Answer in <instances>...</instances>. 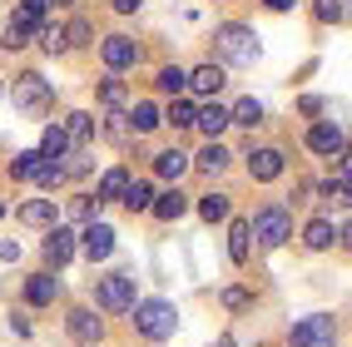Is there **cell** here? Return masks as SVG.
Instances as JSON below:
<instances>
[{
    "label": "cell",
    "instance_id": "cell-1",
    "mask_svg": "<svg viewBox=\"0 0 352 347\" xmlns=\"http://www.w3.org/2000/svg\"><path fill=\"white\" fill-rule=\"evenodd\" d=\"M214 40H219V55H223V65H253L258 55V35H253V25H243V20H223V25L214 30Z\"/></svg>",
    "mask_w": 352,
    "mask_h": 347
},
{
    "label": "cell",
    "instance_id": "cell-2",
    "mask_svg": "<svg viewBox=\"0 0 352 347\" xmlns=\"http://www.w3.org/2000/svg\"><path fill=\"white\" fill-rule=\"evenodd\" d=\"M129 313H134V328L144 333L149 342H169V337H174V328H179V313H174V303H164V298L134 303Z\"/></svg>",
    "mask_w": 352,
    "mask_h": 347
},
{
    "label": "cell",
    "instance_id": "cell-3",
    "mask_svg": "<svg viewBox=\"0 0 352 347\" xmlns=\"http://www.w3.org/2000/svg\"><path fill=\"white\" fill-rule=\"evenodd\" d=\"M248 228H253L258 248H283V243L293 238V214H288L283 203H263V208L248 219Z\"/></svg>",
    "mask_w": 352,
    "mask_h": 347
},
{
    "label": "cell",
    "instance_id": "cell-4",
    "mask_svg": "<svg viewBox=\"0 0 352 347\" xmlns=\"http://www.w3.org/2000/svg\"><path fill=\"white\" fill-rule=\"evenodd\" d=\"M288 342H293V347H333V342H338V317H333V313L302 317V322H293Z\"/></svg>",
    "mask_w": 352,
    "mask_h": 347
},
{
    "label": "cell",
    "instance_id": "cell-5",
    "mask_svg": "<svg viewBox=\"0 0 352 347\" xmlns=\"http://www.w3.org/2000/svg\"><path fill=\"white\" fill-rule=\"evenodd\" d=\"M55 104V89L45 75H35V69H25V75L15 80V109H25V114H45Z\"/></svg>",
    "mask_w": 352,
    "mask_h": 347
},
{
    "label": "cell",
    "instance_id": "cell-6",
    "mask_svg": "<svg viewBox=\"0 0 352 347\" xmlns=\"http://www.w3.org/2000/svg\"><path fill=\"white\" fill-rule=\"evenodd\" d=\"M95 303H100L104 313H129V308H134V273H109V278H100Z\"/></svg>",
    "mask_w": 352,
    "mask_h": 347
},
{
    "label": "cell",
    "instance_id": "cell-7",
    "mask_svg": "<svg viewBox=\"0 0 352 347\" xmlns=\"http://www.w3.org/2000/svg\"><path fill=\"white\" fill-rule=\"evenodd\" d=\"M100 60H104L109 75H124V69L139 65V45H134L129 35H104V40H100Z\"/></svg>",
    "mask_w": 352,
    "mask_h": 347
},
{
    "label": "cell",
    "instance_id": "cell-8",
    "mask_svg": "<svg viewBox=\"0 0 352 347\" xmlns=\"http://www.w3.org/2000/svg\"><path fill=\"white\" fill-rule=\"evenodd\" d=\"M40 20H45V15H35V10H25V5H20V10L10 15L6 35H0V45H6L10 55H15V50H25V45H30V35L40 30Z\"/></svg>",
    "mask_w": 352,
    "mask_h": 347
},
{
    "label": "cell",
    "instance_id": "cell-9",
    "mask_svg": "<svg viewBox=\"0 0 352 347\" xmlns=\"http://www.w3.org/2000/svg\"><path fill=\"white\" fill-rule=\"evenodd\" d=\"M283 169H288V159H283V149H253L248 154V179L253 183H273V179H283Z\"/></svg>",
    "mask_w": 352,
    "mask_h": 347
},
{
    "label": "cell",
    "instance_id": "cell-10",
    "mask_svg": "<svg viewBox=\"0 0 352 347\" xmlns=\"http://www.w3.org/2000/svg\"><path fill=\"white\" fill-rule=\"evenodd\" d=\"M80 248H85V258H89V263H104L109 253H114V228L100 223V219H89V223H85V234H80Z\"/></svg>",
    "mask_w": 352,
    "mask_h": 347
},
{
    "label": "cell",
    "instance_id": "cell-11",
    "mask_svg": "<svg viewBox=\"0 0 352 347\" xmlns=\"http://www.w3.org/2000/svg\"><path fill=\"white\" fill-rule=\"evenodd\" d=\"M342 144H347V134H342V124H333V120H322V124L308 129V149H313L318 159H338Z\"/></svg>",
    "mask_w": 352,
    "mask_h": 347
},
{
    "label": "cell",
    "instance_id": "cell-12",
    "mask_svg": "<svg viewBox=\"0 0 352 347\" xmlns=\"http://www.w3.org/2000/svg\"><path fill=\"white\" fill-rule=\"evenodd\" d=\"M65 328H69V337H75L80 347H95V342H104V322L89 313V308H75L65 317Z\"/></svg>",
    "mask_w": 352,
    "mask_h": 347
},
{
    "label": "cell",
    "instance_id": "cell-13",
    "mask_svg": "<svg viewBox=\"0 0 352 347\" xmlns=\"http://www.w3.org/2000/svg\"><path fill=\"white\" fill-rule=\"evenodd\" d=\"M69 258H75V234H69L65 223H55L50 234H45V263H50V268H65Z\"/></svg>",
    "mask_w": 352,
    "mask_h": 347
},
{
    "label": "cell",
    "instance_id": "cell-14",
    "mask_svg": "<svg viewBox=\"0 0 352 347\" xmlns=\"http://www.w3.org/2000/svg\"><path fill=\"white\" fill-rule=\"evenodd\" d=\"M149 214H154L159 223H179L184 214H189V194H179V183H174V189H164V194H154V203H149Z\"/></svg>",
    "mask_w": 352,
    "mask_h": 347
},
{
    "label": "cell",
    "instance_id": "cell-15",
    "mask_svg": "<svg viewBox=\"0 0 352 347\" xmlns=\"http://www.w3.org/2000/svg\"><path fill=\"white\" fill-rule=\"evenodd\" d=\"M124 120H129V134H154V129L164 124V109H159L154 100H134Z\"/></svg>",
    "mask_w": 352,
    "mask_h": 347
},
{
    "label": "cell",
    "instance_id": "cell-16",
    "mask_svg": "<svg viewBox=\"0 0 352 347\" xmlns=\"http://www.w3.org/2000/svg\"><path fill=\"white\" fill-rule=\"evenodd\" d=\"M333 238H338V228H333V219H327V214L308 219V228H302V248H308V253H327V248H333Z\"/></svg>",
    "mask_w": 352,
    "mask_h": 347
},
{
    "label": "cell",
    "instance_id": "cell-17",
    "mask_svg": "<svg viewBox=\"0 0 352 347\" xmlns=\"http://www.w3.org/2000/svg\"><path fill=\"white\" fill-rule=\"evenodd\" d=\"M189 164H194L199 174H208V179H214V174H223V169L233 164V154H228V149L219 144V139H208V144L199 149V159H189Z\"/></svg>",
    "mask_w": 352,
    "mask_h": 347
},
{
    "label": "cell",
    "instance_id": "cell-18",
    "mask_svg": "<svg viewBox=\"0 0 352 347\" xmlns=\"http://www.w3.org/2000/svg\"><path fill=\"white\" fill-rule=\"evenodd\" d=\"M248 253H253V228H248V219H233L228 223V258H233V268H243Z\"/></svg>",
    "mask_w": 352,
    "mask_h": 347
},
{
    "label": "cell",
    "instance_id": "cell-19",
    "mask_svg": "<svg viewBox=\"0 0 352 347\" xmlns=\"http://www.w3.org/2000/svg\"><path fill=\"white\" fill-rule=\"evenodd\" d=\"M20 223H30V228H55V223H60L55 199H30V203H20Z\"/></svg>",
    "mask_w": 352,
    "mask_h": 347
},
{
    "label": "cell",
    "instance_id": "cell-20",
    "mask_svg": "<svg viewBox=\"0 0 352 347\" xmlns=\"http://www.w3.org/2000/svg\"><path fill=\"white\" fill-rule=\"evenodd\" d=\"M189 169H194V164H189V154H184V149H159V154H154V174L169 179V183H179Z\"/></svg>",
    "mask_w": 352,
    "mask_h": 347
},
{
    "label": "cell",
    "instance_id": "cell-21",
    "mask_svg": "<svg viewBox=\"0 0 352 347\" xmlns=\"http://www.w3.org/2000/svg\"><path fill=\"white\" fill-rule=\"evenodd\" d=\"M55 293H60V278L35 273L30 283H25V303H30V308H50V303H55Z\"/></svg>",
    "mask_w": 352,
    "mask_h": 347
},
{
    "label": "cell",
    "instance_id": "cell-22",
    "mask_svg": "<svg viewBox=\"0 0 352 347\" xmlns=\"http://www.w3.org/2000/svg\"><path fill=\"white\" fill-rule=\"evenodd\" d=\"M223 65H199V69H189V89H194V95H219V89H223Z\"/></svg>",
    "mask_w": 352,
    "mask_h": 347
},
{
    "label": "cell",
    "instance_id": "cell-23",
    "mask_svg": "<svg viewBox=\"0 0 352 347\" xmlns=\"http://www.w3.org/2000/svg\"><path fill=\"white\" fill-rule=\"evenodd\" d=\"M120 203L129 208V214H149V203H154V183H149V179H129V183H124V194H120Z\"/></svg>",
    "mask_w": 352,
    "mask_h": 347
},
{
    "label": "cell",
    "instance_id": "cell-24",
    "mask_svg": "<svg viewBox=\"0 0 352 347\" xmlns=\"http://www.w3.org/2000/svg\"><path fill=\"white\" fill-rule=\"evenodd\" d=\"M228 124H239V129H258V124H263V104H258L253 95H243L239 104L228 109Z\"/></svg>",
    "mask_w": 352,
    "mask_h": 347
},
{
    "label": "cell",
    "instance_id": "cell-25",
    "mask_svg": "<svg viewBox=\"0 0 352 347\" xmlns=\"http://www.w3.org/2000/svg\"><path fill=\"white\" fill-rule=\"evenodd\" d=\"M124 183H129V169H109V174L95 183V203H120Z\"/></svg>",
    "mask_w": 352,
    "mask_h": 347
},
{
    "label": "cell",
    "instance_id": "cell-26",
    "mask_svg": "<svg viewBox=\"0 0 352 347\" xmlns=\"http://www.w3.org/2000/svg\"><path fill=\"white\" fill-rule=\"evenodd\" d=\"M65 134H69V144H89V139H95V120H89V114L85 109H75V114H65V124H60Z\"/></svg>",
    "mask_w": 352,
    "mask_h": 347
},
{
    "label": "cell",
    "instance_id": "cell-27",
    "mask_svg": "<svg viewBox=\"0 0 352 347\" xmlns=\"http://www.w3.org/2000/svg\"><path fill=\"white\" fill-rule=\"evenodd\" d=\"M194 124H199L208 139H219V134L228 129V109H223V104H204V109L194 114Z\"/></svg>",
    "mask_w": 352,
    "mask_h": 347
},
{
    "label": "cell",
    "instance_id": "cell-28",
    "mask_svg": "<svg viewBox=\"0 0 352 347\" xmlns=\"http://www.w3.org/2000/svg\"><path fill=\"white\" fill-rule=\"evenodd\" d=\"M154 85H159V95H184V89H189V69H179V65H164L159 75H154Z\"/></svg>",
    "mask_w": 352,
    "mask_h": 347
},
{
    "label": "cell",
    "instance_id": "cell-29",
    "mask_svg": "<svg viewBox=\"0 0 352 347\" xmlns=\"http://www.w3.org/2000/svg\"><path fill=\"white\" fill-rule=\"evenodd\" d=\"M40 154H45V159H65V154H69V134H65L60 124H45V134H40Z\"/></svg>",
    "mask_w": 352,
    "mask_h": 347
},
{
    "label": "cell",
    "instance_id": "cell-30",
    "mask_svg": "<svg viewBox=\"0 0 352 347\" xmlns=\"http://www.w3.org/2000/svg\"><path fill=\"white\" fill-rule=\"evenodd\" d=\"M228 214H233L228 194H204V199H199V219H204V223H223Z\"/></svg>",
    "mask_w": 352,
    "mask_h": 347
},
{
    "label": "cell",
    "instance_id": "cell-31",
    "mask_svg": "<svg viewBox=\"0 0 352 347\" xmlns=\"http://www.w3.org/2000/svg\"><path fill=\"white\" fill-rule=\"evenodd\" d=\"M40 164H45V154H40V149L15 154V159H10V179H20V183H25V179H35V174H40Z\"/></svg>",
    "mask_w": 352,
    "mask_h": 347
},
{
    "label": "cell",
    "instance_id": "cell-32",
    "mask_svg": "<svg viewBox=\"0 0 352 347\" xmlns=\"http://www.w3.org/2000/svg\"><path fill=\"white\" fill-rule=\"evenodd\" d=\"M313 15L322 25H342L347 20V0H313Z\"/></svg>",
    "mask_w": 352,
    "mask_h": 347
},
{
    "label": "cell",
    "instance_id": "cell-33",
    "mask_svg": "<svg viewBox=\"0 0 352 347\" xmlns=\"http://www.w3.org/2000/svg\"><path fill=\"white\" fill-rule=\"evenodd\" d=\"M194 114H199V109H194L189 100H174L169 109H164V124H174V129H194Z\"/></svg>",
    "mask_w": 352,
    "mask_h": 347
},
{
    "label": "cell",
    "instance_id": "cell-34",
    "mask_svg": "<svg viewBox=\"0 0 352 347\" xmlns=\"http://www.w3.org/2000/svg\"><path fill=\"white\" fill-rule=\"evenodd\" d=\"M35 35H40V50H45V55H60V50H65V25H50V20H40V30H35Z\"/></svg>",
    "mask_w": 352,
    "mask_h": 347
},
{
    "label": "cell",
    "instance_id": "cell-35",
    "mask_svg": "<svg viewBox=\"0 0 352 347\" xmlns=\"http://www.w3.org/2000/svg\"><path fill=\"white\" fill-rule=\"evenodd\" d=\"M318 194H322L327 203H333V208H352V189H347L342 179H327V183H318Z\"/></svg>",
    "mask_w": 352,
    "mask_h": 347
},
{
    "label": "cell",
    "instance_id": "cell-36",
    "mask_svg": "<svg viewBox=\"0 0 352 347\" xmlns=\"http://www.w3.org/2000/svg\"><path fill=\"white\" fill-rule=\"evenodd\" d=\"M65 164H60V159H45V164H40V174H35V183H40V189H60V183H65Z\"/></svg>",
    "mask_w": 352,
    "mask_h": 347
},
{
    "label": "cell",
    "instance_id": "cell-37",
    "mask_svg": "<svg viewBox=\"0 0 352 347\" xmlns=\"http://www.w3.org/2000/svg\"><path fill=\"white\" fill-rule=\"evenodd\" d=\"M100 100H104V109H120V104H124V85L114 80V75L100 80Z\"/></svg>",
    "mask_w": 352,
    "mask_h": 347
},
{
    "label": "cell",
    "instance_id": "cell-38",
    "mask_svg": "<svg viewBox=\"0 0 352 347\" xmlns=\"http://www.w3.org/2000/svg\"><path fill=\"white\" fill-rule=\"evenodd\" d=\"M223 308H233V313L253 308V293H248V288H223Z\"/></svg>",
    "mask_w": 352,
    "mask_h": 347
},
{
    "label": "cell",
    "instance_id": "cell-39",
    "mask_svg": "<svg viewBox=\"0 0 352 347\" xmlns=\"http://www.w3.org/2000/svg\"><path fill=\"white\" fill-rule=\"evenodd\" d=\"M69 214L75 219H95V194H75L69 199Z\"/></svg>",
    "mask_w": 352,
    "mask_h": 347
},
{
    "label": "cell",
    "instance_id": "cell-40",
    "mask_svg": "<svg viewBox=\"0 0 352 347\" xmlns=\"http://www.w3.org/2000/svg\"><path fill=\"white\" fill-rule=\"evenodd\" d=\"M65 35H69L65 45H85V40H89V20H69V30H65Z\"/></svg>",
    "mask_w": 352,
    "mask_h": 347
},
{
    "label": "cell",
    "instance_id": "cell-41",
    "mask_svg": "<svg viewBox=\"0 0 352 347\" xmlns=\"http://www.w3.org/2000/svg\"><path fill=\"white\" fill-rule=\"evenodd\" d=\"M298 114H308V120H318V114H322V100H318V95H302V100H298Z\"/></svg>",
    "mask_w": 352,
    "mask_h": 347
},
{
    "label": "cell",
    "instance_id": "cell-42",
    "mask_svg": "<svg viewBox=\"0 0 352 347\" xmlns=\"http://www.w3.org/2000/svg\"><path fill=\"white\" fill-rule=\"evenodd\" d=\"M342 183L352 189V144H342Z\"/></svg>",
    "mask_w": 352,
    "mask_h": 347
},
{
    "label": "cell",
    "instance_id": "cell-43",
    "mask_svg": "<svg viewBox=\"0 0 352 347\" xmlns=\"http://www.w3.org/2000/svg\"><path fill=\"white\" fill-rule=\"evenodd\" d=\"M139 5H144V0H114V10H120V15H134Z\"/></svg>",
    "mask_w": 352,
    "mask_h": 347
},
{
    "label": "cell",
    "instance_id": "cell-44",
    "mask_svg": "<svg viewBox=\"0 0 352 347\" xmlns=\"http://www.w3.org/2000/svg\"><path fill=\"white\" fill-rule=\"evenodd\" d=\"M338 243H342V248L352 253V223H342V228H338Z\"/></svg>",
    "mask_w": 352,
    "mask_h": 347
},
{
    "label": "cell",
    "instance_id": "cell-45",
    "mask_svg": "<svg viewBox=\"0 0 352 347\" xmlns=\"http://www.w3.org/2000/svg\"><path fill=\"white\" fill-rule=\"evenodd\" d=\"M263 5H268V10H278V15H283V10H293V0H263Z\"/></svg>",
    "mask_w": 352,
    "mask_h": 347
},
{
    "label": "cell",
    "instance_id": "cell-46",
    "mask_svg": "<svg viewBox=\"0 0 352 347\" xmlns=\"http://www.w3.org/2000/svg\"><path fill=\"white\" fill-rule=\"evenodd\" d=\"M45 5H50V0H25V10H35V15H45Z\"/></svg>",
    "mask_w": 352,
    "mask_h": 347
},
{
    "label": "cell",
    "instance_id": "cell-47",
    "mask_svg": "<svg viewBox=\"0 0 352 347\" xmlns=\"http://www.w3.org/2000/svg\"><path fill=\"white\" fill-rule=\"evenodd\" d=\"M219 347H239V342H233V337H223V342H219Z\"/></svg>",
    "mask_w": 352,
    "mask_h": 347
},
{
    "label": "cell",
    "instance_id": "cell-48",
    "mask_svg": "<svg viewBox=\"0 0 352 347\" xmlns=\"http://www.w3.org/2000/svg\"><path fill=\"white\" fill-rule=\"evenodd\" d=\"M55 5H75V0H55Z\"/></svg>",
    "mask_w": 352,
    "mask_h": 347
},
{
    "label": "cell",
    "instance_id": "cell-49",
    "mask_svg": "<svg viewBox=\"0 0 352 347\" xmlns=\"http://www.w3.org/2000/svg\"><path fill=\"white\" fill-rule=\"evenodd\" d=\"M0 219H6V203H0Z\"/></svg>",
    "mask_w": 352,
    "mask_h": 347
}]
</instances>
